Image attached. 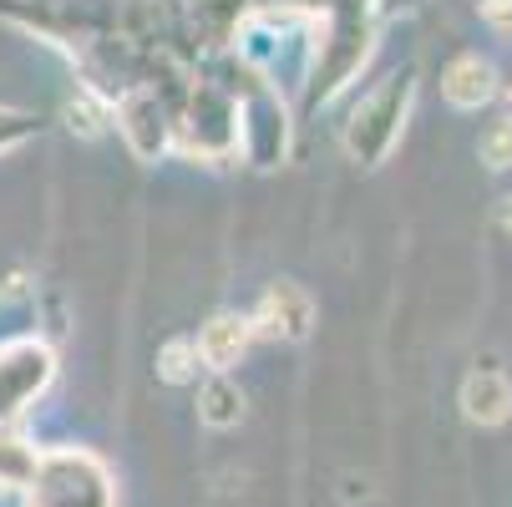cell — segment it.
Listing matches in <instances>:
<instances>
[{
  "instance_id": "2",
  "label": "cell",
  "mask_w": 512,
  "mask_h": 507,
  "mask_svg": "<svg viewBox=\"0 0 512 507\" xmlns=\"http://www.w3.org/2000/svg\"><path fill=\"white\" fill-rule=\"evenodd\" d=\"M462 411H467V421H477V426H502V421L512 416V386H507V376H502L497 366L472 371V376L462 381Z\"/></svg>"
},
{
  "instance_id": "3",
  "label": "cell",
  "mask_w": 512,
  "mask_h": 507,
  "mask_svg": "<svg viewBox=\"0 0 512 507\" xmlns=\"http://www.w3.org/2000/svg\"><path fill=\"white\" fill-rule=\"evenodd\" d=\"M249 335H254V325H249L244 315H213V320L203 325V335H198L203 366H208V371H229L234 360L249 350Z\"/></svg>"
},
{
  "instance_id": "4",
  "label": "cell",
  "mask_w": 512,
  "mask_h": 507,
  "mask_svg": "<svg viewBox=\"0 0 512 507\" xmlns=\"http://www.w3.org/2000/svg\"><path fill=\"white\" fill-rule=\"evenodd\" d=\"M497 77H492V66L482 61V56H462V61H452V71H447V82H442V92H447V102L452 107H482L497 87H492Z\"/></svg>"
},
{
  "instance_id": "9",
  "label": "cell",
  "mask_w": 512,
  "mask_h": 507,
  "mask_svg": "<svg viewBox=\"0 0 512 507\" xmlns=\"http://www.w3.org/2000/svg\"><path fill=\"white\" fill-rule=\"evenodd\" d=\"M502 224L512 229V193H507V203H502Z\"/></svg>"
},
{
  "instance_id": "7",
  "label": "cell",
  "mask_w": 512,
  "mask_h": 507,
  "mask_svg": "<svg viewBox=\"0 0 512 507\" xmlns=\"http://www.w3.org/2000/svg\"><path fill=\"white\" fill-rule=\"evenodd\" d=\"M482 163L487 168H512V117H502V122H492L487 132H482Z\"/></svg>"
},
{
  "instance_id": "1",
  "label": "cell",
  "mask_w": 512,
  "mask_h": 507,
  "mask_svg": "<svg viewBox=\"0 0 512 507\" xmlns=\"http://www.w3.org/2000/svg\"><path fill=\"white\" fill-rule=\"evenodd\" d=\"M310 320H315V310H310V295L300 284H274L269 295L259 300V310H254V330L259 335H274V340H305L310 335Z\"/></svg>"
},
{
  "instance_id": "8",
  "label": "cell",
  "mask_w": 512,
  "mask_h": 507,
  "mask_svg": "<svg viewBox=\"0 0 512 507\" xmlns=\"http://www.w3.org/2000/svg\"><path fill=\"white\" fill-rule=\"evenodd\" d=\"M482 16L507 31V26H512V0H482Z\"/></svg>"
},
{
  "instance_id": "6",
  "label": "cell",
  "mask_w": 512,
  "mask_h": 507,
  "mask_svg": "<svg viewBox=\"0 0 512 507\" xmlns=\"http://www.w3.org/2000/svg\"><path fill=\"white\" fill-rule=\"evenodd\" d=\"M198 366H203L198 340H168V345H163V355H158V376H163V381H173V386L198 381Z\"/></svg>"
},
{
  "instance_id": "5",
  "label": "cell",
  "mask_w": 512,
  "mask_h": 507,
  "mask_svg": "<svg viewBox=\"0 0 512 507\" xmlns=\"http://www.w3.org/2000/svg\"><path fill=\"white\" fill-rule=\"evenodd\" d=\"M198 416H203L208 426H218V431L239 426V416H244V396H239V386H229L224 376L208 381L203 396H198Z\"/></svg>"
}]
</instances>
